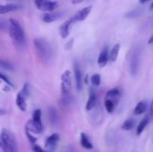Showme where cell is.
<instances>
[{
	"instance_id": "cell-33",
	"label": "cell",
	"mask_w": 153,
	"mask_h": 152,
	"mask_svg": "<svg viewBox=\"0 0 153 152\" xmlns=\"http://www.w3.org/2000/svg\"><path fill=\"white\" fill-rule=\"evenodd\" d=\"M26 136H27V137H28V140H29L30 142H31V144H33V145L35 144V142H37V138H36V137H33V136L30 134L29 131H26Z\"/></svg>"
},
{
	"instance_id": "cell-36",
	"label": "cell",
	"mask_w": 153,
	"mask_h": 152,
	"mask_svg": "<svg viewBox=\"0 0 153 152\" xmlns=\"http://www.w3.org/2000/svg\"><path fill=\"white\" fill-rule=\"evenodd\" d=\"M149 117L153 120V98L151 101L150 107H149Z\"/></svg>"
},
{
	"instance_id": "cell-22",
	"label": "cell",
	"mask_w": 153,
	"mask_h": 152,
	"mask_svg": "<svg viewBox=\"0 0 153 152\" xmlns=\"http://www.w3.org/2000/svg\"><path fill=\"white\" fill-rule=\"evenodd\" d=\"M120 49V45L119 43L115 45L113 48H112L111 51L110 52V55H109V58H110V61L112 62H115L117 59L118 55H119Z\"/></svg>"
},
{
	"instance_id": "cell-39",
	"label": "cell",
	"mask_w": 153,
	"mask_h": 152,
	"mask_svg": "<svg viewBox=\"0 0 153 152\" xmlns=\"http://www.w3.org/2000/svg\"><path fill=\"white\" fill-rule=\"evenodd\" d=\"M148 43H149V44H152V43H153V34L152 37L149 38V40H148Z\"/></svg>"
},
{
	"instance_id": "cell-18",
	"label": "cell",
	"mask_w": 153,
	"mask_h": 152,
	"mask_svg": "<svg viewBox=\"0 0 153 152\" xmlns=\"http://www.w3.org/2000/svg\"><path fill=\"white\" fill-rule=\"evenodd\" d=\"M149 116H146L139 123L138 126H137V130H136V134H137V136H140L142 133L143 132L144 129L146 128V127L147 126V125L149 122Z\"/></svg>"
},
{
	"instance_id": "cell-1",
	"label": "cell",
	"mask_w": 153,
	"mask_h": 152,
	"mask_svg": "<svg viewBox=\"0 0 153 152\" xmlns=\"http://www.w3.org/2000/svg\"><path fill=\"white\" fill-rule=\"evenodd\" d=\"M8 32L12 41L18 47L25 46V35L23 28L19 22L14 19H9Z\"/></svg>"
},
{
	"instance_id": "cell-25",
	"label": "cell",
	"mask_w": 153,
	"mask_h": 152,
	"mask_svg": "<svg viewBox=\"0 0 153 152\" xmlns=\"http://www.w3.org/2000/svg\"><path fill=\"white\" fill-rule=\"evenodd\" d=\"M105 107L107 111L109 113H111L114 110L116 104H115L113 101H111V100L105 98Z\"/></svg>"
},
{
	"instance_id": "cell-24",
	"label": "cell",
	"mask_w": 153,
	"mask_h": 152,
	"mask_svg": "<svg viewBox=\"0 0 153 152\" xmlns=\"http://www.w3.org/2000/svg\"><path fill=\"white\" fill-rule=\"evenodd\" d=\"M73 102V98L70 95V94H64L63 97L60 100V104L64 107H67L70 105Z\"/></svg>"
},
{
	"instance_id": "cell-38",
	"label": "cell",
	"mask_w": 153,
	"mask_h": 152,
	"mask_svg": "<svg viewBox=\"0 0 153 152\" xmlns=\"http://www.w3.org/2000/svg\"><path fill=\"white\" fill-rule=\"evenodd\" d=\"M6 113H7V112H6L5 110H2V109H0V116H4V115H5Z\"/></svg>"
},
{
	"instance_id": "cell-20",
	"label": "cell",
	"mask_w": 153,
	"mask_h": 152,
	"mask_svg": "<svg viewBox=\"0 0 153 152\" xmlns=\"http://www.w3.org/2000/svg\"><path fill=\"white\" fill-rule=\"evenodd\" d=\"M147 109V103L145 101H140V102H138L136 105V107H134V113L135 115H141L142 113H144L145 111Z\"/></svg>"
},
{
	"instance_id": "cell-19",
	"label": "cell",
	"mask_w": 153,
	"mask_h": 152,
	"mask_svg": "<svg viewBox=\"0 0 153 152\" xmlns=\"http://www.w3.org/2000/svg\"><path fill=\"white\" fill-rule=\"evenodd\" d=\"M96 104H97V95L95 94V92H91L88 101H87L86 107H85L87 111H89L94 108Z\"/></svg>"
},
{
	"instance_id": "cell-41",
	"label": "cell",
	"mask_w": 153,
	"mask_h": 152,
	"mask_svg": "<svg viewBox=\"0 0 153 152\" xmlns=\"http://www.w3.org/2000/svg\"><path fill=\"white\" fill-rule=\"evenodd\" d=\"M150 9H151V10H153V1H152V3L151 4V5H150Z\"/></svg>"
},
{
	"instance_id": "cell-31",
	"label": "cell",
	"mask_w": 153,
	"mask_h": 152,
	"mask_svg": "<svg viewBox=\"0 0 153 152\" xmlns=\"http://www.w3.org/2000/svg\"><path fill=\"white\" fill-rule=\"evenodd\" d=\"M32 119L36 122H41V110L37 109L32 113Z\"/></svg>"
},
{
	"instance_id": "cell-29",
	"label": "cell",
	"mask_w": 153,
	"mask_h": 152,
	"mask_svg": "<svg viewBox=\"0 0 153 152\" xmlns=\"http://www.w3.org/2000/svg\"><path fill=\"white\" fill-rule=\"evenodd\" d=\"M91 81L92 82V83L94 86H99L100 83H101V76H100V75L94 74L91 77Z\"/></svg>"
},
{
	"instance_id": "cell-16",
	"label": "cell",
	"mask_w": 153,
	"mask_h": 152,
	"mask_svg": "<svg viewBox=\"0 0 153 152\" xmlns=\"http://www.w3.org/2000/svg\"><path fill=\"white\" fill-rule=\"evenodd\" d=\"M49 116L52 125H56L59 123V116H58V111L54 107H50L49 108Z\"/></svg>"
},
{
	"instance_id": "cell-17",
	"label": "cell",
	"mask_w": 153,
	"mask_h": 152,
	"mask_svg": "<svg viewBox=\"0 0 153 152\" xmlns=\"http://www.w3.org/2000/svg\"><path fill=\"white\" fill-rule=\"evenodd\" d=\"M80 143L81 145H82L84 148L87 149V150H91V149H93V148H94L92 143L91 142L90 139H88V136H87L85 133H82V134H81Z\"/></svg>"
},
{
	"instance_id": "cell-13",
	"label": "cell",
	"mask_w": 153,
	"mask_h": 152,
	"mask_svg": "<svg viewBox=\"0 0 153 152\" xmlns=\"http://www.w3.org/2000/svg\"><path fill=\"white\" fill-rule=\"evenodd\" d=\"M121 92L118 88H114V89H110L108 92L106 93L105 98L111 100L113 101L115 104H117L119 101L120 97Z\"/></svg>"
},
{
	"instance_id": "cell-14",
	"label": "cell",
	"mask_w": 153,
	"mask_h": 152,
	"mask_svg": "<svg viewBox=\"0 0 153 152\" xmlns=\"http://www.w3.org/2000/svg\"><path fill=\"white\" fill-rule=\"evenodd\" d=\"M109 55H108V48H104V49L102 50V52H100V55H99L98 58V62L99 66L100 67H104L107 64L108 61Z\"/></svg>"
},
{
	"instance_id": "cell-34",
	"label": "cell",
	"mask_w": 153,
	"mask_h": 152,
	"mask_svg": "<svg viewBox=\"0 0 153 152\" xmlns=\"http://www.w3.org/2000/svg\"><path fill=\"white\" fill-rule=\"evenodd\" d=\"M73 38H72L71 40H69V41L66 43V45L64 46V49L67 51L70 50V49H72V46H73Z\"/></svg>"
},
{
	"instance_id": "cell-8",
	"label": "cell",
	"mask_w": 153,
	"mask_h": 152,
	"mask_svg": "<svg viewBox=\"0 0 153 152\" xmlns=\"http://www.w3.org/2000/svg\"><path fill=\"white\" fill-rule=\"evenodd\" d=\"M59 139L60 137L58 134H53L51 136H49L46 139V143H45V146H46V149H48L50 151L55 150Z\"/></svg>"
},
{
	"instance_id": "cell-11",
	"label": "cell",
	"mask_w": 153,
	"mask_h": 152,
	"mask_svg": "<svg viewBox=\"0 0 153 152\" xmlns=\"http://www.w3.org/2000/svg\"><path fill=\"white\" fill-rule=\"evenodd\" d=\"M73 69H74L76 88H77L78 91H80L82 88V75L79 63L76 61H75L74 65H73Z\"/></svg>"
},
{
	"instance_id": "cell-2",
	"label": "cell",
	"mask_w": 153,
	"mask_h": 152,
	"mask_svg": "<svg viewBox=\"0 0 153 152\" xmlns=\"http://www.w3.org/2000/svg\"><path fill=\"white\" fill-rule=\"evenodd\" d=\"M34 45L42 62L44 63L49 62L53 54L52 48L49 42L44 39L36 38L34 40Z\"/></svg>"
},
{
	"instance_id": "cell-32",
	"label": "cell",
	"mask_w": 153,
	"mask_h": 152,
	"mask_svg": "<svg viewBox=\"0 0 153 152\" xmlns=\"http://www.w3.org/2000/svg\"><path fill=\"white\" fill-rule=\"evenodd\" d=\"M0 79H1V80H3L4 82H5V83H7V84H8L9 86H13V84L10 81V80L7 78V76H5L4 75H3L2 73H1V72H0Z\"/></svg>"
},
{
	"instance_id": "cell-23",
	"label": "cell",
	"mask_w": 153,
	"mask_h": 152,
	"mask_svg": "<svg viewBox=\"0 0 153 152\" xmlns=\"http://www.w3.org/2000/svg\"><path fill=\"white\" fill-rule=\"evenodd\" d=\"M134 125H135V120L132 118H130V119H126L123 123V125H121V128L124 131H130L134 128Z\"/></svg>"
},
{
	"instance_id": "cell-27",
	"label": "cell",
	"mask_w": 153,
	"mask_h": 152,
	"mask_svg": "<svg viewBox=\"0 0 153 152\" xmlns=\"http://www.w3.org/2000/svg\"><path fill=\"white\" fill-rule=\"evenodd\" d=\"M18 94H19V95H20L21 96L23 97V98H26L29 95V85L27 83H25L23 87H22V89L18 92Z\"/></svg>"
},
{
	"instance_id": "cell-21",
	"label": "cell",
	"mask_w": 153,
	"mask_h": 152,
	"mask_svg": "<svg viewBox=\"0 0 153 152\" xmlns=\"http://www.w3.org/2000/svg\"><path fill=\"white\" fill-rule=\"evenodd\" d=\"M16 104L17 105L18 108L22 112L26 111L27 109V104L25 102V98H23L22 96H21L19 94H17L16 98Z\"/></svg>"
},
{
	"instance_id": "cell-3",
	"label": "cell",
	"mask_w": 153,
	"mask_h": 152,
	"mask_svg": "<svg viewBox=\"0 0 153 152\" xmlns=\"http://www.w3.org/2000/svg\"><path fill=\"white\" fill-rule=\"evenodd\" d=\"M1 144L3 152H19L16 138L8 130L2 129L1 131Z\"/></svg>"
},
{
	"instance_id": "cell-26",
	"label": "cell",
	"mask_w": 153,
	"mask_h": 152,
	"mask_svg": "<svg viewBox=\"0 0 153 152\" xmlns=\"http://www.w3.org/2000/svg\"><path fill=\"white\" fill-rule=\"evenodd\" d=\"M0 67L7 71H13L14 69V67L11 63L1 59H0Z\"/></svg>"
},
{
	"instance_id": "cell-4",
	"label": "cell",
	"mask_w": 153,
	"mask_h": 152,
	"mask_svg": "<svg viewBox=\"0 0 153 152\" xmlns=\"http://www.w3.org/2000/svg\"><path fill=\"white\" fill-rule=\"evenodd\" d=\"M34 4L39 10L43 12L54 11L58 7V2L53 0H34Z\"/></svg>"
},
{
	"instance_id": "cell-10",
	"label": "cell",
	"mask_w": 153,
	"mask_h": 152,
	"mask_svg": "<svg viewBox=\"0 0 153 152\" xmlns=\"http://www.w3.org/2000/svg\"><path fill=\"white\" fill-rule=\"evenodd\" d=\"M91 10H92V6H88V7H84V8H82V10H79V11L73 16L75 22H81V21L85 20V19L88 17V15L90 14V13L91 12Z\"/></svg>"
},
{
	"instance_id": "cell-7",
	"label": "cell",
	"mask_w": 153,
	"mask_h": 152,
	"mask_svg": "<svg viewBox=\"0 0 153 152\" xmlns=\"http://www.w3.org/2000/svg\"><path fill=\"white\" fill-rule=\"evenodd\" d=\"M26 131L29 132L34 133V134H40L43 131V125L42 122H36V121L29 120L25 125Z\"/></svg>"
},
{
	"instance_id": "cell-12",
	"label": "cell",
	"mask_w": 153,
	"mask_h": 152,
	"mask_svg": "<svg viewBox=\"0 0 153 152\" xmlns=\"http://www.w3.org/2000/svg\"><path fill=\"white\" fill-rule=\"evenodd\" d=\"M62 16V12H47V13H44V14L42 16V19H43V21L44 22H46V23H51V22H55L57 19H60Z\"/></svg>"
},
{
	"instance_id": "cell-28",
	"label": "cell",
	"mask_w": 153,
	"mask_h": 152,
	"mask_svg": "<svg viewBox=\"0 0 153 152\" xmlns=\"http://www.w3.org/2000/svg\"><path fill=\"white\" fill-rule=\"evenodd\" d=\"M142 10L140 9H135L134 10H131V11L128 12L126 15V17L130 18V19H132V18L137 17L140 15Z\"/></svg>"
},
{
	"instance_id": "cell-35",
	"label": "cell",
	"mask_w": 153,
	"mask_h": 152,
	"mask_svg": "<svg viewBox=\"0 0 153 152\" xmlns=\"http://www.w3.org/2000/svg\"><path fill=\"white\" fill-rule=\"evenodd\" d=\"M32 148H33V151H34V152H46L44 150H43L40 146L37 145L36 144L33 145Z\"/></svg>"
},
{
	"instance_id": "cell-40",
	"label": "cell",
	"mask_w": 153,
	"mask_h": 152,
	"mask_svg": "<svg viewBox=\"0 0 153 152\" xmlns=\"http://www.w3.org/2000/svg\"><path fill=\"white\" fill-rule=\"evenodd\" d=\"M139 1H140V2L141 3V4H145V3H146L148 1H149V0H139Z\"/></svg>"
},
{
	"instance_id": "cell-6",
	"label": "cell",
	"mask_w": 153,
	"mask_h": 152,
	"mask_svg": "<svg viewBox=\"0 0 153 152\" xmlns=\"http://www.w3.org/2000/svg\"><path fill=\"white\" fill-rule=\"evenodd\" d=\"M61 92L63 95L70 94L71 89V77H70V72L66 70L61 75Z\"/></svg>"
},
{
	"instance_id": "cell-42",
	"label": "cell",
	"mask_w": 153,
	"mask_h": 152,
	"mask_svg": "<svg viewBox=\"0 0 153 152\" xmlns=\"http://www.w3.org/2000/svg\"><path fill=\"white\" fill-rule=\"evenodd\" d=\"M1 147V142H0V148Z\"/></svg>"
},
{
	"instance_id": "cell-5",
	"label": "cell",
	"mask_w": 153,
	"mask_h": 152,
	"mask_svg": "<svg viewBox=\"0 0 153 152\" xmlns=\"http://www.w3.org/2000/svg\"><path fill=\"white\" fill-rule=\"evenodd\" d=\"M140 51L139 49H134L132 55L131 57V61H130V72L131 75L135 76L137 74L138 71L139 63H140Z\"/></svg>"
},
{
	"instance_id": "cell-9",
	"label": "cell",
	"mask_w": 153,
	"mask_h": 152,
	"mask_svg": "<svg viewBox=\"0 0 153 152\" xmlns=\"http://www.w3.org/2000/svg\"><path fill=\"white\" fill-rule=\"evenodd\" d=\"M74 22V19L72 17L70 18V19H67L65 22H64V23L61 25V27H60L59 28V33L60 35H61V37H62V38L65 39L68 37L69 34H70V26H71L72 24H73Z\"/></svg>"
},
{
	"instance_id": "cell-37",
	"label": "cell",
	"mask_w": 153,
	"mask_h": 152,
	"mask_svg": "<svg viewBox=\"0 0 153 152\" xmlns=\"http://www.w3.org/2000/svg\"><path fill=\"white\" fill-rule=\"evenodd\" d=\"M85 0H72V3L73 4H80L82 3V1H84Z\"/></svg>"
},
{
	"instance_id": "cell-30",
	"label": "cell",
	"mask_w": 153,
	"mask_h": 152,
	"mask_svg": "<svg viewBox=\"0 0 153 152\" xmlns=\"http://www.w3.org/2000/svg\"><path fill=\"white\" fill-rule=\"evenodd\" d=\"M9 22H7L4 18H0V32L5 31L8 28Z\"/></svg>"
},
{
	"instance_id": "cell-15",
	"label": "cell",
	"mask_w": 153,
	"mask_h": 152,
	"mask_svg": "<svg viewBox=\"0 0 153 152\" xmlns=\"http://www.w3.org/2000/svg\"><path fill=\"white\" fill-rule=\"evenodd\" d=\"M21 8V6L15 4H7L0 5V15L5 14V13H9V12L15 11Z\"/></svg>"
}]
</instances>
